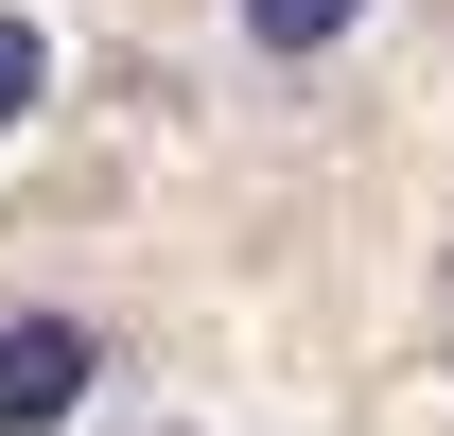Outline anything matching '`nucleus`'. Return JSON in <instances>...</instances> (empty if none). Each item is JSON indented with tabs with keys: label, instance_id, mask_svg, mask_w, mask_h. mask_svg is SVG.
<instances>
[{
	"label": "nucleus",
	"instance_id": "obj_1",
	"mask_svg": "<svg viewBox=\"0 0 454 436\" xmlns=\"http://www.w3.org/2000/svg\"><path fill=\"white\" fill-rule=\"evenodd\" d=\"M88 384H106V331L88 315H0V436H53Z\"/></svg>",
	"mask_w": 454,
	"mask_h": 436
},
{
	"label": "nucleus",
	"instance_id": "obj_2",
	"mask_svg": "<svg viewBox=\"0 0 454 436\" xmlns=\"http://www.w3.org/2000/svg\"><path fill=\"white\" fill-rule=\"evenodd\" d=\"M385 0H227V35H245V70H333L349 35H367Z\"/></svg>",
	"mask_w": 454,
	"mask_h": 436
},
{
	"label": "nucleus",
	"instance_id": "obj_3",
	"mask_svg": "<svg viewBox=\"0 0 454 436\" xmlns=\"http://www.w3.org/2000/svg\"><path fill=\"white\" fill-rule=\"evenodd\" d=\"M53 105V35H35V18H18V0H0V140H18V122Z\"/></svg>",
	"mask_w": 454,
	"mask_h": 436
}]
</instances>
